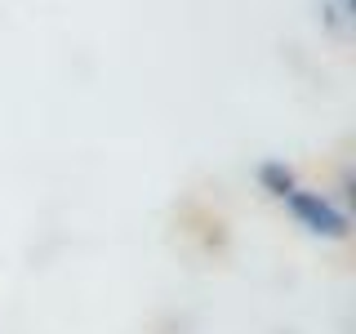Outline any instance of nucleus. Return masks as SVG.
Instances as JSON below:
<instances>
[{"label": "nucleus", "instance_id": "obj_1", "mask_svg": "<svg viewBox=\"0 0 356 334\" xmlns=\"http://www.w3.org/2000/svg\"><path fill=\"white\" fill-rule=\"evenodd\" d=\"M289 205H294V214L307 223L312 232H321V237H343L348 232V223H343V214L330 205V200L312 196V192H289Z\"/></svg>", "mask_w": 356, "mask_h": 334}, {"label": "nucleus", "instance_id": "obj_2", "mask_svg": "<svg viewBox=\"0 0 356 334\" xmlns=\"http://www.w3.org/2000/svg\"><path fill=\"white\" fill-rule=\"evenodd\" d=\"M263 183L272 187L276 196H289V192H294V174H289L285 165H263Z\"/></svg>", "mask_w": 356, "mask_h": 334}]
</instances>
